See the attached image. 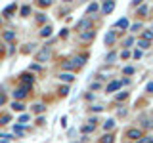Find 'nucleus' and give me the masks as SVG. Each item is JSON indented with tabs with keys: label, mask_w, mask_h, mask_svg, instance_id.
<instances>
[{
	"label": "nucleus",
	"mask_w": 153,
	"mask_h": 143,
	"mask_svg": "<svg viewBox=\"0 0 153 143\" xmlns=\"http://www.w3.org/2000/svg\"><path fill=\"white\" fill-rule=\"evenodd\" d=\"M126 137H130V139H138V137H142V132L140 130H128Z\"/></svg>",
	"instance_id": "7"
},
{
	"label": "nucleus",
	"mask_w": 153,
	"mask_h": 143,
	"mask_svg": "<svg viewBox=\"0 0 153 143\" xmlns=\"http://www.w3.org/2000/svg\"><path fill=\"white\" fill-rule=\"evenodd\" d=\"M140 29H142V23H134V25L130 27V31H132V32H136V31H140Z\"/></svg>",
	"instance_id": "25"
},
{
	"label": "nucleus",
	"mask_w": 153,
	"mask_h": 143,
	"mask_svg": "<svg viewBox=\"0 0 153 143\" xmlns=\"http://www.w3.org/2000/svg\"><path fill=\"white\" fill-rule=\"evenodd\" d=\"M36 21L38 23H44L46 21V15H44V13H38V15H36Z\"/></svg>",
	"instance_id": "26"
},
{
	"label": "nucleus",
	"mask_w": 153,
	"mask_h": 143,
	"mask_svg": "<svg viewBox=\"0 0 153 143\" xmlns=\"http://www.w3.org/2000/svg\"><path fill=\"white\" fill-rule=\"evenodd\" d=\"M134 57H136V59H140V57H142V52L136 50V52H134Z\"/></svg>",
	"instance_id": "34"
},
{
	"label": "nucleus",
	"mask_w": 153,
	"mask_h": 143,
	"mask_svg": "<svg viewBox=\"0 0 153 143\" xmlns=\"http://www.w3.org/2000/svg\"><path fill=\"white\" fill-rule=\"evenodd\" d=\"M8 122H10V116H8V114H4V116L0 118V124H8Z\"/></svg>",
	"instance_id": "30"
},
{
	"label": "nucleus",
	"mask_w": 153,
	"mask_h": 143,
	"mask_svg": "<svg viewBox=\"0 0 153 143\" xmlns=\"http://www.w3.org/2000/svg\"><path fill=\"white\" fill-rule=\"evenodd\" d=\"M59 94H61V95H67V94H69V88H67V86H63V88L59 90Z\"/></svg>",
	"instance_id": "32"
},
{
	"label": "nucleus",
	"mask_w": 153,
	"mask_h": 143,
	"mask_svg": "<svg viewBox=\"0 0 153 143\" xmlns=\"http://www.w3.org/2000/svg\"><path fill=\"white\" fill-rule=\"evenodd\" d=\"M13 133H17V136H23V126H21V124L13 126Z\"/></svg>",
	"instance_id": "16"
},
{
	"label": "nucleus",
	"mask_w": 153,
	"mask_h": 143,
	"mask_svg": "<svg viewBox=\"0 0 153 143\" xmlns=\"http://www.w3.org/2000/svg\"><path fill=\"white\" fill-rule=\"evenodd\" d=\"M17 122H19V124H21V126H25V124L29 122V116H27V114H23V116H21V118H19V120H17Z\"/></svg>",
	"instance_id": "21"
},
{
	"label": "nucleus",
	"mask_w": 153,
	"mask_h": 143,
	"mask_svg": "<svg viewBox=\"0 0 153 143\" xmlns=\"http://www.w3.org/2000/svg\"><path fill=\"white\" fill-rule=\"evenodd\" d=\"M138 46L146 50V48H149V40H140V42H138Z\"/></svg>",
	"instance_id": "20"
},
{
	"label": "nucleus",
	"mask_w": 153,
	"mask_h": 143,
	"mask_svg": "<svg viewBox=\"0 0 153 143\" xmlns=\"http://www.w3.org/2000/svg\"><path fill=\"white\" fill-rule=\"evenodd\" d=\"M102 10H103V13H111L113 10H115V2H113V0H107V2L103 4Z\"/></svg>",
	"instance_id": "2"
},
{
	"label": "nucleus",
	"mask_w": 153,
	"mask_h": 143,
	"mask_svg": "<svg viewBox=\"0 0 153 143\" xmlns=\"http://www.w3.org/2000/svg\"><path fill=\"white\" fill-rule=\"evenodd\" d=\"M92 130H94V124H88V126H84V128H82V132H84V133H88V132H92Z\"/></svg>",
	"instance_id": "27"
},
{
	"label": "nucleus",
	"mask_w": 153,
	"mask_h": 143,
	"mask_svg": "<svg viewBox=\"0 0 153 143\" xmlns=\"http://www.w3.org/2000/svg\"><path fill=\"white\" fill-rule=\"evenodd\" d=\"M113 126H115V120H107V122L103 124V128H105V130H111Z\"/></svg>",
	"instance_id": "22"
},
{
	"label": "nucleus",
	"mask_w": 153,
	"mask_h": 143,
	"mask_svg": "<svg viewBox=\"0 0 153 143\" xmlns=\"http://www.w3.org/2000/svg\"><path fill=\"white\" fill-rule=\"evenodd\" d=\"M147 92H153V82H149V84H147Z\"/></svg>",
	"instance_id": "37"
},
{
	"label": "nucleus",
	"mask_w": 153,
	"mask_h": 143,
	"mask_svg": "<svg viewBox=\"0 0 153 143\" xmlns=\"http://www.w3.org/2000/svg\"><path fill=\"white\" fill-rule=\"evenodd\" d=\"M94 38V31L90 29V31H86V32H80V40L82 42H88V40H92Z\"/></svg>",
	"instance_id": "3"
},
{
	"label": "nucleus",
	"mask_w": 153,
	"mask_h": 143,
	"mask_svg": "<svg viewBox=\"0 0 153 143\" xmlns=\"http://www.w3.org/2000/svg\"><path fill=\"white\" fill-rule=\"evenodd\" d=\"M4 103H6V97H4V95L0 94V105H4Z\"/></svg>",
	"instance_id": "36"
},
{
	"label": "nucleus",
	"mask_w": 153,
	"mask_h": 143,
	"mask_svg": "<svg viewBox=\"0 0 153 143\" xmlns=\"http://www.w3.org/2000/svg\"><path fill=\"white\" fill-rule=\"evenodd\" d=\"M142 2V0H132V4H140Z\"/></svg>",
	"instance_id": "38"
},
{
	"label": "nucleus",
	"mask_w": 153,
	"mask_h": 143,
	"mask_svg": "<svg viewBox=\"0 0 153 143\" xmlns=\"http://www.w3.org/2000/svg\"><path fill=\"white\" fill-rule=\"evenodd\" d=\"M115 42V32H107V35H105V44H113Z\"/></svg>",
	"instance_id": "10"
},
{
	"label": "nucleus",
	"mask_w": 153,
	"mask_h": 143,
	"mask_svg": "<svg viewBox=\"0 0 153 143\" xmlns=\"http://www.w3.org/2000/svg\"><path fill=\"white\" fill-rule=\"evenodd\" d=\"M13 10H16V4H12V6H8L6 10H4V15H8V13H12Z\"/></svg>",
	"instance_id": "24"
},
{
	"label": "nucleus",
	"mask_w": 153,
	"mask_h": 143,
	"mask_svg": "<svg viewBox=\"0 0 153 143\" xmlns=\"http://www.w3.org/2000/svg\"><path fill=\"white\" fill-rule=\"evenodd\" d=\"M42 111H44V105H42V103H36V105H35V113L40 114Z\"/></svg>",
	"instance_id": "17"
},
{
	"label": "nucleus",
	"mask_w": 153,
	"mask_h": 143,
	"mask_svg": "<svg viewBox=\"0 0 153 143\" xmlns=\"http://www.w3.org/2000/svg\"><path fill=\"white\" fill-rule=\"evenodd\" d=\"M153 38V31H146L143 32V40H151Z\"/></svg>",
	"instance_id": "19"
},
{
	"label": "nucleus",
	"mask_w": 153,
	"mask_h": 143,
	"mask_svg": "<svg viewBox=\"0 0 153 143\" xmlns=\"http://www.w3.org/2000/svg\"><path fill=\"white\" fill-rule=\"evenodd\" d=\"M149 143H153V141H149Z\"/></svg>",
	"instance_id": "40"
},
{
	"label": "nucleus",
	"mask_w": 153,
	"mask_h": 143,
	"mask_svg": "<svg viewBox=\"0 0 153 143\" xmlns=\"http://www.w3.org/2000/svg\"><path fill=\"white\" fill-rule=\"evenodd\" d=\"M90 25H92V23H90V19H82V21H80L79 25H76V29H79V31L82 32V31H86V29H90Z\"/></svg>",
	"instance_id": "4"
},
{
	"label": "nucleus",
	"mask_w": 153,
	"mask_h": 143,
	"mask_svg": "<svg viewBox=\"0 0 153 143\" xmlns=\"http://www.w3.org/2000/svg\"><path fill=\"white\" fill-rule=\"evenodd\" d=\"M132 42H134V40H132V38H126V40H124V46H130V44H132Z\"/></svg>",
	"instance_id": "35"
},
{
	"label": "nucleus",
	"mask_w": 153,
	"mask_h": 143,
	"mask_svg": "<svg viewBox=\"0 0 153 143\" xmlns=\"http://www.w3.org/2000/svg\"><path fill=\"white\" fill-rule=\"evenodd\" d=\"M59 78L63 80V82H73V80H75V76L71 74V73H61V74H59Z\"/></svg>",
	"instance_id": "8"
},
{
	"label": "nucleus",
	"mask_w": 153,
	"mask_h": 143,
	"mask_svg": "<svg viewBox=\"0 0 153 143\" xmlns=\"http://www.w3.org/2000/svg\"><path fill=\"white\" fill-rule=\"evenodd\" d=\"M132 73H134L132 67H124V74H132Z\"/></svg>",
	"instance_id": "33"
},
{
	"label": "nucleus",
	"mask_w": 153,
	"mask_h": 143,
	"mask_svg": "<svg viewBox=\"0 0 153 143\" xmlns=\"http://www.w3.org/2000/svg\"><path fill=\"white\" fill-rule=\"evenodd\" d=\"M147 13V6H140L138 8V15H146Z\"/></svg>",
	"instance_id": "18"
},
{
	"label": "nucleus",
	"mask_w": 153,
	"mask_h": 143,
	"mask_svg": "<svg viewBox=\"0 0 153 143\" xmlns=\"http://www.w3.org/2000/svg\"><path fill=\"white\" fill-rule=\"evenodd\" d=\"M123 86V82H119V80H115V82H111L107 86V92H115V90H119Z\"/></svg>",
	"instance_id": "9"
},
{
	"label": "nucleus",
	"mask_w": 153,
	"mask_h": 143,
	"mask_svg": "<svg viewBox=\"0 0 153 143\" xmlns=\"http://www.w3.org/2000/svg\"><path fill=\"white\" fill-rule=\"evenodd\" d=\"M102 143H113V137H111V136H103Z\"/></svg>",
	"instance_id": "29"
},
{
	"label": "nucleus",
	"mask_w": 153,
	"mask_h": 143,
	"mask_svg": "<svg viewBox=\"0 0 153 143\" xmlns=\"http://www.w3.org/2000/svg\"><path fill=\"white\" fill-rule=\"evenodd\" d=\"M50 35H52V27H50V25H46V27L40 31V36H44V38H46V36H50Z\"/></svg>",
	"instance_id": "12"
},
{
	"label": "nucleus",
	"mask_w": 153,
	"mask_h": 143,
	"mask_svg": "<svg viewBox=\"0 0 153 143\" xmlns=\"http://www.w3.org/2000/svg\"><path fill=\"white\" fill-rule=\"evenodd\" d=\"M115 57H117V54H113V52H111V54L105 57V61H107V63H113V61H115Z\"/></svg>",
	"instance_id": "23"
},
{
	"label": "nucleus",
	"mask_w": 153,
	"mask_h": 143,
	"mask_svg": "<svg viewBox=\"0 0 153 143\" xmlns=\"http://www.w3.org/2000/svg\"><path fill=\"white\" fill-rule=\"evenodd\" d=\"M96 12H98V4H90L86 10V13H96Z\"/></svg>",
	"instance_id": "15"
},
{
	"label": "nucleus",
	"mask_w": 153,
	"mask_h": 143,
	"mask_svg": "<svg viewBox=\"0 0 153 143\" xmlns=\"http://www.w3.org/2000/svg\"><path fill=\"white\" fill-rule=\"evenodd\" d=\"M48 57H50V52H48V50H42V52H38V54H36V61H40V63H42V61L48 59Z\"/></svg>",
	"instance_id": "5"
},
{
	"label": "nucleus",
	"mask_w": 153,
	"mask_h": 143,
	"mask_svg": "<svg viewBox=\"0 0 153 143\" xmlns=\"http://www.w3.org/2000/svg\"><path fill=\"white\" fill-rule=\"evenodd\" d=\"M38 4H40V6H50L52 0H38Z\"/></svg>",
	"instance_id": "31"
},
{
	"label": "nucleus",
	"mask_w": 153,
	"mask_h": 143,
	"mask_svg": "<svg viewBox=\"0 0 153 143\" xmlns=\"http://www.w3.org/2000/svg\"><path fill=\"white\" fill-rule=\"evenodd\" d=\"M67 2H71V0H67Z\"/></svg>",
	"instance_id": "39"
},
{
	"label": "nucleus",
	"mask_w": 153,
	"mask_h": 143,
	"mask_svg": "<svg viewBox=\"0 0 153 143\" xmlns=\"http://www.w3.org/2000/svg\"><path fill=\"white\" fill-rule=\"evenodd\" d=\"M29 12H31V8H29V6H23L21 8V15H29Z\"/></svg>",
	"instance_id": "28"
},
{
	"label": "nucleus",
	"mask_w": 153,
	"mask_h": 143,
	"mask_svg": "<svg viewBox=\"0 0 153 143\" xmlns=\"http://www.w3.org/2000/svg\"><path fill=\"white\" fill-rule=\"evenodd\" d=\"M13 38H16V32H12V31H8V32H4V40H13Z\"/></svg>",
	"instance_id": "14"
},
{
	"label": "nucleus",
	"mask_w": 153,
	"mask_h": 143,
	"mask_svg": "<svg viewBox=\"0 0 153 143\" xmlns=\"http://www.w3.org/2000/svg\"><path fill=\"white\" fill-rule=\"evenodd\" d=\"M29 88H31V86H27V84H23V86H19V88L16 90V92H13V97L16 99H23L27 95V92H29Z\"/></svg>",
	"instance_id": "1"
},
{
	"label": "nucleus",
	"mask_w": 153,
	"mask_h": 143,
	"mask_svg": "<svg viewBox=\"0 0 153 143\" xmlns=\"http://www.w3.org/2000/svg\"><path fill=\"white\" fill-rule=\"evenodd\" d=\"M117 27H121V29H128V19H119L117 21Z\"/></svg>",
	"instance_id": "13"
},
{
	"label": "nucleus",
	"mask_w": 153,
	"mask_h": 143,
	"mask_svg": "<svg viewBox=\"0 0 153 143\" xmlns=\"http://www.w3.org/2000/svg\"><path fill=\"white\" fill-rule=\"evenodd\" d=\"M12 109H13V111H23V109H25V105H23L21 101H13L12 103Z\"/></svg>",
	"instance_id": "11"
},
{
	"label": "nucleus",
	"mask_w": 153,
	"mask_h": 143,
	"mask_svg": "<svg viewBox=\"0 0 153 143\" xmlns=\"http://www.w3.org/2000/svg\"><path fill=\"white\" fill-rule=\"evenodd\" d=\"M33 80H35V78H33V74H29V73H23V74H21V82H23V84L31 86Z\"/></svg>",
	"instance_id": "6"
}]
</instances>
